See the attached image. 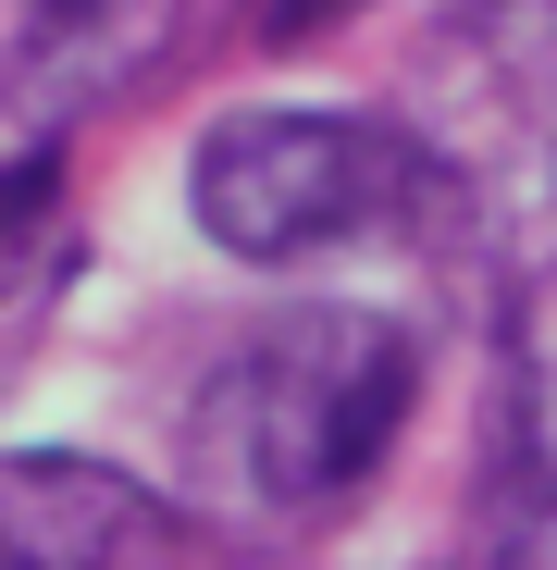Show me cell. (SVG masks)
<instances>
[{
    "label": "cell",
    "mask_w": 557,
    "mask_h": 570,
    "mask_svg": "<svg viewBox=\"0 0 557 570\" xmlns=\"http://www.w3.org/2000/svg\"><path fill=\"white\" fill-rule=\"evenodd\" d=\"M347 13H359V0H260L272 38H322V26H347Z\"/></svg>",
    "instance_id": "obj_6"
},
{
    "label": "cell",
    "mask_w": 557,
    "mask_h": 570,
    "mask_svg": "<svg viewBox=\"0 0 557 570\" xmlns=\"http://www.w3.org/2000/svg\"><path fill=\"white\" fill-rule=\"evenodd\" d=\"M446 199L434 186V149L409 125H371V112H223L186 161V212L223 261H322V248H359V236H397Z\"/></svg>",
    "instance_id": "obj_2"
},
{
    "label": "cell",
    "mask_w": 557,
    "mask_h": 570,
    "mask_svg": "<svg viewBox=\"0 0 557 570\" xmlns=\"http://www.w3.org/2000/svg\"><path fill=\"white\" fill-rule=\"evenodd\" d=\"M496 521H545L557 509V248L520 261L508 311H496V459H484Z\"/></svg>",
    "instance_id": "obj_5"
},
{
    "label": "cell",
    "mask_w": 557,
    "mask_h": 570,
    "mask_svg": "<svg viewBox=\"0 0 557 570\" xmlns=\"http://www.w3.org/2000/svg\"><path fill=\"white\" fill-rule=\"evenodd\" d=\"M38 13H50V0H38Z\"/></svg>",
    "instance_id": "obj_7"
},
{
    "label": "cell",
    "mask_w": 557,
    "mask_h": 570,
    "mask_svg": "<svg viewBox=\"0 0 557 570\" xmlns=\"http://www.w3.org/2000/svg\"><path fill=\"white\" fill-rule=\"evenodd\" d=\"M434 149L446 199L557 186V0H484L434 38V112L409 125Z\"/></svg>",
    "instance_id": "obj_3"
},
{
    "label": "cell",
    "mask_w": 557,
    "mask_h": 570,
    "mask_svg": "<svg viewBox=\"0 0 557 570\" xmlns=\"http://www.w3.org/2000/svg\"><path fill=\"white\" fill-rule=\"evenodd\" d=\"M0 570H186V521L87 446H0Z\"/></svg>",
    "instance_id": "obj_4"
},
{
    "label": "cell",
    "mask_w": 557,
    "mask_h": 570,
    "mask_svg": "<svg viewBox=\"0 0 557 570\" xmlns=\"http://www.w3.org/2000/svg\"><path fill=\"white\" fill-rule=\"evenodd\" d=\"M409 397H421L409 323L359 311V298H310L286 323L236 335V360L199 385V410H186L199 497L236 521H322L385 471Z\"/></svg>",
    "instance_id": "obj_1"
}]
</instances>
